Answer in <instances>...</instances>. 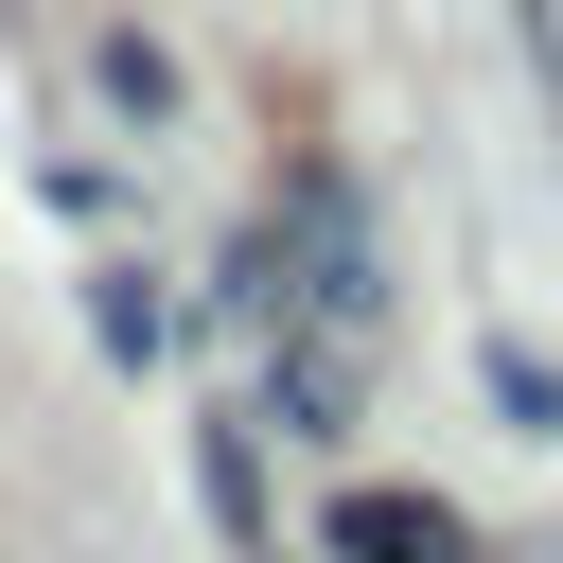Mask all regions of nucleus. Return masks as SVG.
I'll list each match as a JSON object with an SVG mask.
<instances>
[{
	"label": "nucleus",
	"instance_id": "obj_3",
	"mask_svg": "<svg viewBox=\"0 0 563 563\" xmlns=\"http://www.w3.org/2000/svg\"><path fill=\"white\" fill-rule=\"evenodd\" d=\"M194 493H211V510L264 545V457H246V422H194Z\"/></svg>",
	"mask_w": 563,
	"mask_h": 563
},
{
	"label": "nucleus",
	"instance_id": "obj_2",
	"mask_svg": "<svg viewBox=\"0 0 563 563\" xmlns=\"http://www.w3.org/2000/svg\"><path fill=\"white\" fill-rule=\"evenodd\" d=\"M369 422V352L352 334H282V440H352Z\"/></svg>",
	"mask_w": 563,
	"mask_h": 563
},
{
	"label": "nucleus",
	"instance_id": "obj_1",
	"mask_svg": "<svg viewBox=\"0 0 563 563\" xmlns=\"http://www.w3.org/2000/svg\"><path fill=\"white\" fill-rule=\"evenodd\" d=\"M334 563H475V528L440 493H334Z\"/></svg>",
	"mask_w": 563,
	"mask_h": 563
},
{
	"label": "nucleus",
	"instance_id": "obj_4",
	"mask_svg": "<svg viewBox=\"0 0 563 563\" xmlns=\"http://www.w3.org/2000/svg\"><path fill=\"white\" fill-rule=\"evenodd\" d=\"M493 405H510L528 440H563V352H528V334H493Z\"/></svg>",
	"mask_w": 563,
	"mask_h": 563
}]
</instances>
